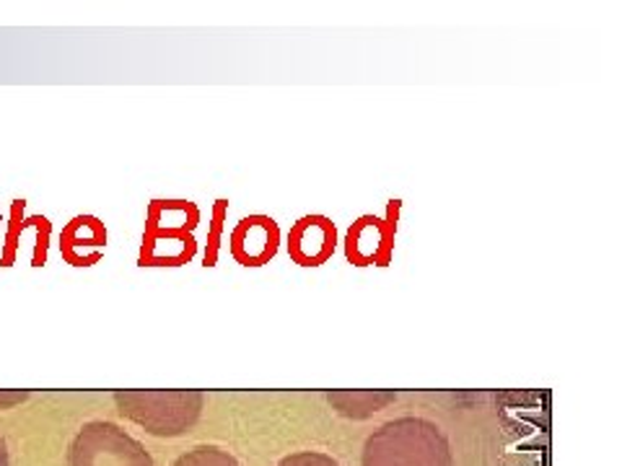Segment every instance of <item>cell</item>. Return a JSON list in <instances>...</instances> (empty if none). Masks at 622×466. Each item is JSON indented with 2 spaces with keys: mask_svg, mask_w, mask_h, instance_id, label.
<instances>
[{
  "mask_svg": "<svg viewBox=\"0 0 622 466\" xmlns=\"http://www.w3.org/2000/svg\"><path fill=\"white\" fill-rule=\"evenodd\" d=\"M225 208L229 203L218 200L214 208V229H210L208 236V252H205V267H214L218 259V246H221V231H223V221H225Z\"/></svg>",
  "mask_w": 622,
  "mask_h": 466,
  "instance_id": "7c38bea8",
  "label": "cell"
},
{
  "mask_svg": "<svg viewBox=\"0 0 622 466\" xmlns=\"http://www.w3.org/2000/svg\"><path fill=\"white\" fill-rule=\"evenodd\" d=\"M327 402L332 404L343 417H351V420H366L385 409L387 404L398 402V394L394 392H332L327 394Z\"/></svg>",
  "mask_w": 622,
  "mask_h": 466,
  "instance_id": "9c48e42d",
  "label": "cell"
},
{
  "mask_svg": "<svg viewBox=\"0 0 622 466\" xmlns=\"http://www.w3.org/2000/svg\"><path fill=\"white\" fill-rule=\"evenodd\" d=\"M29 400V392H0V409H11Z\"/></svg>",
  "mask_w": 622,
  "mask_h": 466,
  "instance_id": "9a60e30c",
  "label": "cell"
},
{
  "mask_svg": "<svg viewBox=\"0 0 622 466\" xmlns=\"http://www.w3.org/2000/svg\"><path fill=\"white\" fill-rule=\"evenodd\" d=\"M205 396L200 392H118L120 415L141 425L150 436L176 438L200 420Z\"/></svg>",
  "mask_w": 622,
  "mask_h": 466,
  "instance_id": "3957f363",
  "label": "cell"
},
{
  "mask_svg": "<svg viewBox=\"0 0 622 466\" xmlns=\"http://www.w3.org/2000/svg\"><path fill=\"white\" fill-rule=\"evenodd\" d=\"M37 229V249H34V267H42L47 259V238H50V221L47 218H34Z\"/></svg>",
  "mask_w": 622,
  "mask_h": 466,
  "instance_id": "5bb4252c",
  "label": "cell"
},
{
  "mask_svg": "<svg viewBox=\"0 0 622 466\" xmlns=\"http://www.w3.org/2000/svg\"><path fill=\"white\" fill-rule=\"evenodd\" d=\"M107 244V229L99 218L75 216L60 233V255L73 267H92L101 259V246Z\"/></svg>",
  "mask_w": 622,
  "mask_h": 466,
  "instance_id": "ba28073f",
  "label": "cell"
},
{
  "mask_svg": "<svg viewBox=\"0 0 622 466\" xmlns=\"http://www.w3.org/2000/svg\"><path fill=\"white\" fill-rule=\"evenodd\" d=\"M278 466H340L332 456L317 454V451H298V454L285 456Z\"/></svg>",
  "mask_w": 622,
  "mask_h": 466,
  "instance_id": "4fadbf2b",
  "label": "cell"
},
{
  "mask_svg": "<svg viewBox=\"0 0 622 466\" xmlns=\"http://www.w3.org/2000/svg\"><path fill=\"white\" fill-rule=\"evenodd\" d=\"M24 208H26L24 200H13L11 205V225H9V233H5L3 252H0V265L3 267L13 265V259H16V249H19V244H16L19 233L29 225V223H24Z\"/></svg>",
  "mask_w": 622,
  "mask_h": 466,
  "instance_id": "8fae6325",
  "label": "cell"
},
{
  "mask_svg": "<svg viewBox=\"0 0 622 466\" xmlns=\"http://www.w3.org/2000/svg\"><path fill=\"white\" fill-rule=\"evenodd\" d=\"M361 466H454V458L439 425L398 417L368 436Z\"/></svg>",
  "mask_w": 622,
  "mask_h": 466,
  "instance_id": "6da1fadb",
  "label": "cell"
},
{
  "mask_svg": "<svg viewBox=\"0 0 622 466\" xmlns=\"http://www.w3.org/2000/svg\"><path fill=\"white\" fill-rule=\"evenodd\" d=\"M0 466H9V449H5L3 436H0Z\"/></svg>",
  "mask_w": 622,
  "mask_h": 466,
  "instance_id": "2e32d148",
  "label": "cell"
},
{
  "mask_svg": "<svg viewBox=\"0 0 622 466\" xmlns=\"http://www.w3.org/2000/svg\"><path fill=\"white\" fill-rule=\"evenodd\" d=\"M394 246V223L389 218L364 216L347 231L345 255L353 265H387Z\"/></svg>",
  "mask_w": 622,
  "mask_h": 466,
  "instance_id": "5b68a950",
  "label": "cell"
},
{
  "mask_svg": "<svg viewBox=\"0 0 622 466\" xmlns=\"http://www.w3.org/2000/svg\"><path fill=\"white\" fill-rule=\"evenodd\" d=\"M200 212L193 203L154 200L148 208L146 233H143V267H180L195 257V225Z\"/></svg>",
  "mask_w": 622,
  "mask_h": 466,
  "instance_id": "7a4b0ae2",
  "label": "cell"
},
{
  "mask_svg": "<svg viewBox=\"0 0 622 466\" xmlns=\"http://www.w3.org/2000/svg\"><path fill=\"white\" fill-rule=\"evenodd\" d=\"M172 466H242L229 451L218 445H195L193 451L182 454Z\"/></svg>",
  "mask_w": 622,
  "mask_h": 466,
  "instance_id": "30bf717a",
  "label": "cell"
},
{
  "mask_svg": "<svg viewBox=\"0 0 622 466\" xmlns=\"http://www.w3.org/2000/svg\"><path fill=\"white\" fill-rule=\"evenodd\" d=\"M68 466H154V458L120 425L92 420L73 438Z\"/></svg>",
  "mask_w": 622,
  "mask_h": 466,
  "instance_id": "277c9868",
  "label": "cell"
},
{
  "mask_svg": "<svg viewBox=\"0 0 622 466\" xmlns=\"http://www.w3.org/2000/svg\"><path fill=\"white\" fill-rule=\"evenodd\" d=\"M338 244L334 223L325 216H304L289 233V255L301 267H319L332 257Z\"/></svg>",
  "mask_w": 622,
  "mask_h": 466,
  "instance_id": "52a82bcc",
  "label": "cell"
},
{
  "mask_svg": "<svg viewBox=\"0 0 622 466\" xmlns=\"http://www.w3.org/2000/svg\"><path fill=\"white\" fill-rule=\"evenodd\" d=\"M231 255L244 267H263L276 257L280 244L278 223L268 216H249L231 231Z\"/></svg>",
  "mask_w": 622,
  "mask_h": 466,
  "instance_id": "8992f818",
  "label": "cell"
}]
</instances>
